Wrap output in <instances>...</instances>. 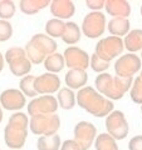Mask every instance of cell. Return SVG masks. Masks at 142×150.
I'll list each match as a JSON object with an SVG mask.
<instances>
[{
	"label": "cell",
	"mask_w": 142,
	"mask_h": 150,
	"mask_svg": "<svg viewBox=\"0 0 142 150\" xmlns=\"http://www.w3.org/2000/svg\"><path fill=\"white\" fill-rule=\"evenodd\" d=\"M77 95V104L80 109L86 110L96 118H103L115 110L113 101L107 99L102 94H99L92 86H84L79 89Z\"/></svg>",
	"instance_id": "6da1fadb"
},
{
	"label": "cell",
	"mask_w": 142,
	"mask_h": 150,
	"mask_svg": "<svg viewBox=\"0 0 142 150\" xmlns=\"http://www.w3.org/2000/svg\"><path fill=\"white\" fill-rule=\"evenodd\" d=\"M29 116L23 111H16L9 118L4 128V142L11 150H19L25 145L29 129Z\"/></svg>",
	"instance_id": "7a4b0ae2"
},
{
	"label": "cell",
	"mask_w": 142,
	"mask_h": 150,
	"mask_svg": "<svg viewBox=\"0 0 142 150\" xmlns=\"http://www.w3.org/2000/svg\"><path fill=\"white\" fill-rule=\"evenodd\" d=\"M132 83H133V78H121L117 75L112 76L108 73H103L97 75L94 85L99 94H102L107 99L115 101L122 99L125 94L130 91Z\"/></svg>",
	"instance_id": "3957f363"
},
{
	"label": "cell",
	"mask_w": 142,
	"mask_h": 150,
	"mask_svg": "<svg viewBox=\"0 0 142 150\" xmlns=\"http://www.w3.org/2000/svg\"><path fill=\"white\" fill-rule=\"evenodd\" d=\"M57 45L53 38L47 34H35L25 45V53L32 64H42L49 55L57 53Z\"/></svg>",
	"instance_id": "277c9868"
},
{
	"label": "cell",
	"mask_w": 142,
	"mask_h": 150,
	"mask_svg": "<svg viewBox=\"0 0 142 150\" xmlns=\"http://www.w3.org/2000/svg\"><path fill=\"white\" fill-rule=\"evenodd\" d=\"M4 58H5V63H8L9 65V70L14 76L24 78L27 75H29L33 65L30 60L28 59L24 48L11 46L5 51Z\"/></svg>",
	"instance_id": "5b68a950"
},
{
	"label": "cell",
	"mask_w": 142,
	"mask_h": 150,
	"mask_svg": "<svg viewBox=\"0 0 142 150\" xmlns=\"http://www.w3.org/2000/svg\"><path fill=\"white\" fill-rule=\"evenodd\" d=\"M60 128V118L57 114L49 115H35L32 116L29 121V129L34 135L49 137L58 133Z\"/></svg>",
	"instance_id": "8992f818"
},
{
	"label": "cell",
	"mask_w": 142,
	"mask_h": 150,
	"mask_svg": "<svg viewBox=\"0 0 142 150\" xmlns=\"http://www.w3.org/2000/svg\"><path fill=\"white\" fill-rule=\"evenodd\" d=\"M123 50H125V44L122 38L110 35L98 40V43L96 44L94 54H97L101 59L111 63V60L120 58L122 53H123Z\"/></svg>",
	"instance_id": "52a82bcc"
},
{
	"label": "cell",
	"mask_w": 142,
	"mask_h": 150,
	"mask_svg": "<svg viewBox=\"0 0 142 150\" xmlns=\"http://www.w3.org/2000/svg\"><path fill=\"white\" fill-rule=\"evenodd\" d=\"M107 133L115 140H123L130 133V125L125 114L121 110H113L106 116Z\"/></svg>",
	"instance_id": "ba28073f"
},
{
	"label": "cell",
	"mask_w": 142,
	"mask_h": 150,
	"mask_svg": "<svg viewBox=\"0 0 142 150\" xmlns=\"http://www.w3.org/2000/svg\"><path fill=\"white\" fill-rule=\"evenodd\" d=\"M106 15L102 11H91L83 18L82 33L88 39H97L106 30Z\"/></svg>",
	"instance_id": "9c48e42d"
},
{
	"label": "cell",
	"mask_w": 142,
	"mask_h": 150,
	"mask_svg": "<svg viewBox=\"0 0 142 150\" xmlns=\"http://www.w3.org/2000/svg\"><path fill=\"white\" fill-rule=\"evenodd\" d=\"M115 73L121 78H133L142 69V60L136 54H125L121 55L115 63Z\"/></svg>",
	"instance_id": "30bf717a"
},
{
	"label": "cell",
	"mask_w": 142,
	"mask_h": 150,
	"mask_svg": "<svg viewBox=\"0 0 142 150\" xmlns=\"http://www.w3.org/2000/svg\"><path fill=\"white\" fill-rule=\"evenodd\" d=\"M59 108L58 100L53 95H40L32 99L30 103L27 105L28 115L35 116V115H49L55 114Z\"/></svg>",
	"instance_id": "8fae6325"
},
{
	"label": "cell",
	"mask_w": 142,
	"mask_h": 150,
	"mask_svg": "<svg viewBox=\"0 0 142 150\" xmlns=\"http://www.w3.org/2000/svg\"><path fill=\"white\" fill-rule=\"evenodd\" d=\"M74 142L79 145L80 150H89L96 142L97 138V128L89 121H78L73 129Z\"/></svg>",
	"instance_id": "7c38bea8"
},
{
	"label": "cell",
	"mask_w": 142,
	"mask_h": 150,
	"mask_svg": "<svg viewBox=\"0 0 142 150\" xmlns=\"http://www.w3.org/2000/svg\"><path fill=\"white\" fill-rule=\"evenodd\" d=\"M65 67L69 69H82L87 70L91 63V56L88 55L86 50L78 48V46H68L63 53Z\"/></svg>",
	"instance_id": "4fadbf2b"
},
{
	"label": "cell",
	"mask_w": 142,
	"mask_h": 150,
	"mask_svg": "<svg viewBox=\"0 0 142 150\" xmlns=\"http://www.w3.org/2000/svg\"><path fill=\"white\" fill-rule=\"evenodd\" d=\"M0 105L10 111H20L27 105V96L19 89H6L0 94Z\"/></svg>",
	"instance_id": "5bb4252c"
},
{
	"label": "cell",
	"mask_w": 142,
	"mask_h": 150,
	"mask_svg": "<svg viewBox=\"0 0 142 150\" xmlns=\"http://www.w3.org/2000/svg\"><path fill=\"white\" fill-rule=\"evenodd\" d=\"M34 88L38 95H52L60 90V79L57 74H42L39 76H35Z\"/></svg>",
	"instance_id": "9a60e30c"
},
{
	"label": "cell",
	"mask_w": 142,
	"mask_h": 150,
	"mask_svg": "<svg viewBox=\"0 0 142 150\" xmlns=\"http://www.w3.org/2000/svg\"><path fill=\"white\" fill-rule=\"evenodd\" d=\"M50 13L55 19L67 20L75 13V5L70 0H53L50 1Z\"/></svg>",
	"instance_id": "2e32d148"
},
{
	"label": "cell",
	"mask_w": 142,
	"mask_h": 150,
	"mask_svg": "<svg viewBox=\"0 0 142 150\" xmlns=\"http://www.w3.org/2000/svg\"><path fill=\"white\" fill-rule=\"evenodd\" d=\"M64 81L67 88L72 89V90H74V89L79 90V89L87 85L88 74L86 70L82 69H69L64 76Z\"/></svg>",
	"instance_id": "e0dca14e"
},
{
	"label": "cell",
	"mask_w": 142,
	"mask_h": 150,
	"mask_svg": "<svg viewBox=\"0 0 142 150\" xmlns=\"http://www.w3.org/2000/svg\"><path fill=\"white\" fill-rule=\"evenodd\" d=\"M105 9L112 18H127L131 14V5L126 0H106Z\"/></svg>",
	"instance_id": "ac0fdd59"
},
{
	"label": "cell",
	"mask_w": 142,
	"mask_h": 150,
	"mask_svg": "<svg viewBox=\"0 0 142 150\" xmlns=\"http://www.w3.org/2000/svg\"><path fill=\"white\" fill-rule=\"evenodd\" d=\"M107 29L112 36H126L131 31V24L127 18H112L107 24Z\"/></svg>",
	"instance_id": "d6986e66"
},
{
	"label": "cell",
	"mask_w": 142,
	"mask_h": 150,
	"mask_svg": "<svg viewBox=\"0 0 142 150\" xmlns=\"http://www.w3.org/2000/svg\"><path fill=\"white\" fill-rule=\"evenodd\" d=\"M49 5V0H20L19 3L20 11L25 15H35L37 13H39Z\"/></svg>",
	"instance_id": "ffe728a7"
},
{
	"label": "cell",
	"mask_w": 142,
	"mask_h": 150,
	"mask_svg": "<svg viewBox=\"0 0 142 150\" xmlns=\"http://www.w3.org/2000/svg\"><path fill=\"white\" fill-rule=\"evenodd\" d=\"M125 49L135 54L136 51H142V29H132L123 39Z\"/></svg>",
	"instance_id": "44dd1931"
},
{
	"label": "cell",
	"mask_w": 142,
	"mask_h": 150,
	"mask_svg": "<svg viewBox=\"0 0 142 150\" xmlns=\"http://www.w3.org/2000/svg\"><path fill=\"white\" fill-rule=\"evenodd\" d=\"M57 100H58V104L63 110H70L75 106L77 95L74 94L72 89L65 86L58 91V94H57Z\"/></svg>",
	"instance_id": "7402d4cb"
},
{
	"label": "cell",
	"mask_w": 142,
	"mask_h": 150,
	"mask_svg": "<svg viewBox=\"0 0 142 150\" xmlns=\"http://www.w3.org/2000/svg\"><path fill=\"white\" fill-rule=\"evenodd\" d=\"M80 30L79 25L74 21H65V29H64V34L62 36V40L65 44H68L70 46H73L74 44H77L80 40Z\"/></svg>",
	"instance_id": "603a6c76"
},
{
	"label": "cell",
	"mask_w": 142,
	"mask_h": 150,
	"mask_svg": "<svg viewBox=\"0 0 142 150\" xmlns=\"http://www.w3.org/2000/svg\"><path fill=\"white\" fill-rule=\"evenodd\" d=\"M65 67V62H64V56L63 54L59 53H54L49 55L48 58L44 60V68L48 73L52 74H58L60 73Z\"/></svg>",
	"instance_id": "cb8c5ba5"
},
{
	"label": "cell",
	"mask_w": 142,
	"mask_h": 150,
	"mask_svg": "<svg viewBox=\"0 0 142 150\" xmlns=\"http://www.w3.org/2000/svg\"><path fill=\"white\" fill-rule=\"evenodd\" d=\"M62 140L58 134L49 135V137H39L37 140L38 150H60Z\"/></svg>",
	"instance_id": "d4e9b609"
},
{
	"label": "cell",
	"mask_w": 142,
	"mask_h": 150,
	"mask_svg": "<svg viewBox=\"0 0 142 150\" xmlns=\"http://www.w3.org/2000/svg\"><path fill=\"white\" fill-rule=\"evenodd\" d=\"M64 29H65V23L60 19H49L45 23V33L50 38H62L64 34Z\"/></svg>",
	"instance_id": "484cf974"
},
{
	"label": "cell",
	"mask_w": 142,
	"mask_h": 150,
	"mask_svg": "<svg viewBox=\"0 0 142 150\" xmlns=\"http://www.w3.org/2000/svg\"><path fill=\"white\" fill-rule=\"evenodd\" d=\"M96 150H120L117 145V140H115L108 133H102L97 135L94 142Z\"/></svg>",
	"instance_id": "4316f807"
},
{
	"label": "cell",
	"mask_w": 142,
	"mask_h": 150,
	"mask_svg": "<svg viewBox=\"0 0 142 150\" xmlns=\"http://www.w3.org/2000/svg\"><path fill=\"white\" fill-rule=\"evenodd\" d=\"M34 81H35L34 75H27V76L22 78L20 81H19V90L25 96H29L32 99L38 96V93L35 91V88H34Z\"/></svg>",
	"instance_id": "83f0119b"
},
{
	"label": "cell",
	"mask_w": 142,
	"mask_h": 150,
	"mask_svg": "<svg viewBox=\"0 0 142 150\" xmlns=\"http://www.w3.org/2000/svg\"><path fill=\"white\" fill-rule=\"evenodd\" d=\"M16 5L11 0H0V19L9 20L15 15Z\"/></svg>",
	"instance_id": "f1b7e54d"
},
{
	"label": "cell",
	"mask_w": 142,
	"mask_h": 150,
	"mask_svg": "<svg viewBox=\"0 0 142 150\" xmlns=\"http://www.w3.org/2000/svg\"><path fill=\"white\" fill-rule=\"evenodd\" d=\"M130 96L133 103L142 105V79L140 76L133 79V83L130 89Z\"/></svg>",
	"instance_id": "f546056e"
},
{
	"label": "cell",
	"mask_w": 142,
	"mask_h": 150,
	"mask_svg": "<svg viewBox=\"0 0 142 150\" xmlns=\"http://www.w3.org/2000/svg\"><path fill=\"white\" fill-rule=\"evenodd\" d=\"M110 64L106 62V60L101 59L97 54H92L91 56V63H89V68H91L94 73H98V74H103L106 73L108 69H110Z\"/></svg>",
	"instance_id": "4dcf8cb0"
},
{
	"label": "cell",
	"mask_w": 142,
	"mask_h": 150,
	"mask_svg": "<svg viewBox=\"0 0 142 150\" xmlns=\"http://www.w3.org/2000/svg\"><path fill=\"white\" fill-rule=\"evenodd\" d=\"M13 36V26L8 20L0 19V43L8 41Z\"/></svg>",
	"instance_id": "1f68e13d"
},
{
	"label": "cell",
	"mask_w": 142,
	"mask_h": 150,
	"mask_svg": "<svg viewBox=\"0 0 142 150\" xmlns=\"http://www.w3.org/2000/svg\"><path fill=\"white\" fill-rule=\"evenodd\" d=\"M86 5L88 9H91L92 11H99L102 8H105L106 0H87Z\"/></svg>",
	"instance_id": "d6a6232c"
},
{
	"label": "cell",
	"mask_w": 142,
	"mask_h": 150,
	"mask_svg": "<svg viewBox=\"0 0 142 150\" xmlns=\"http://www.w3.org/2000/svg\"><path fill=\"white\" fill-rule=\"evenodd\" d=\"M128 150H142V135H136L130 139Z\"/></svg>",
	"instance_id": "836d02e7"
},
{
	"label": "cell",
	"mask_w": 142,
	"mask_h": 150,
	"mask_svg": "<svg viewBox=\"0 0 142 150\" xmlns=\"http://www.w3.org/2000/svg\"><path fill=\"white\" fill-rule=\"evenodd\" d=\"M60 150H80L79 145L74 142V139H67L62 143Z\"/></svg>",
	"instance_id": "e575fe53"
},
{
	"label": "cell",
	"mask_w": 142,
	"mask_h": 150,
	"mask_svg": "<svg viewBox=\"0 0 142 150\" xmlns=\"http://www.w3.org/2000/svg\"><path fill=\"white\" fill-rule=\"evenodd\" d=\"M4 65H5V58H4V54H1V51H0V73L3 71Z\"/></svg>",
	"instance_id": "d590c367"
},
{
	"label": "cell",
	"mask_w": 142,
	"mask_h": 150,
	"mask_svg": "<svg viewBox=\"0 0 142 150\" xmlns=\"http://www.w3.org/2000/svg\"><path fill=\"white\" fill-rule=\"evenodd\" d=\"M3 118H4V114H3V109H1V105H0V123L3 121Z\"/></svg>",
	"instance_id": "8d00e7d4"
},
{
	"label": "cell",
	"mask_w": 142,
	"mask_h": 150,
	"mask_svg": "<svg viewBox=\"0 0 142 150\" xmlns=\"http://www.w3.org/2000/svg\"><path fill=\"white\" fill-rule=\"evenodd\" d=\"M140 78L142 79V69H141V74H140Z\"/></svg>",
	"instance_id": "74e56055"
},
{
	"label": "cell",
	"mask_w": 142,
	"mask_h": 150,
	"mask_svg": "<svg viewBox=\"0 0 142 150\" xmlns=\"http://www.w3.org/2000/svg\"><path fill=\"white\" fill-rule=\"evenodd\" d=\"M141 15H142V5H141Z\"/></svg>",
	"instance_id": "f35d334b"
},
{
	"label": "cell",
	"mask_w": 142,
	"mask_h": 150,
	"mask_svg": "<svg viewBox=\"0 0 142 150\" xmlns=\"http://www.w3.org/2000/svg\"><path fill=\"white\" fill-rule=\"evenodd\" d=\"M140 58H141V60H142V53H141V56H140Z\"/></svg>",
	"instance_id": "ab89813d"
},
{
	"label": "cell",
	"mask_w": 142,
	"mask_h": 150,
	"mask_svg": "<svg viewBox=\"0 0 142 150\" xmlns=\"http://www.w3.org/2000/svg\"><path fill=\"white\" fill-rule=\"evenodd\" d=\"M141 114H142V105H141Z\"/></svg>",
	"instance_id": "60d3db41"
}]
</instances>
